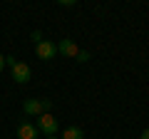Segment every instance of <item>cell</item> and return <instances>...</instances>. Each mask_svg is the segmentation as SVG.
<instances>
[{"label": "cell", "instance_id": "7c38bea8", "mask_svg": "<svg viewBox=\"0 0 149 139\" xmlns=\"http://www.w3.org/2000/svg\"><path fill=\"white\" fill-rule=\"evenodd\" d=\"M142 139H149V127H147V129L142 132Z\"/></svg>", "mask_w": 149, "mask_h": 139}, {"label": "cell", "instance_id": "7a4b0ae2", "mask_svg": "<svg viewBox=\"0 0 149 139\" xmlns=\"http://www.w3.org/2000/svg\"><path fill=\"white\" fill-rule=\"evenodd\" d=\"M35 52L40 60H52L55 55H57V45L50 42V40H40V42L35 45Z\"/></svg>", "mask_w": 149, "mask_h": 139}, {"label": "cell", "instance_id": "9c48e42d", "mask_svg": "<svg viewBox=\"0 0 149 139\" xmlns=\"http://www.w3.org/2000/svg\"><path fill=\"white\" fill-rule=\"evenodd\" d=\"M42 109H45V114L52 109V99H42Z\"/></svg>", "mask_w": 149, "mask_h": 139}, {"label": "cell", "instance_id": "30bf717a", "mask_svg": "<svg viewBox=\"0 0 149 139\" xmlns=\"http://www.w3.org/2000/svg\"><path fill=\"white\" fill-rule=\"evenodd\" d=\"M15 62H17V60L13 57V55H8V57H5V65H8V67H13V65H15Z\"/></svg>", "mask_w": 149, "mask_h": 139}, {"label": "cell", "instance_id": "52a82bcc", "mask_svg": "<svg viewBox=\"0 0 149 139\" xmlns=\"http://www.w3.org/2000/svg\"><path fill=\"white\" fill-rule=\"evenodd\" d=\"M62 139H85V132L80 127H67L62 134Z\"/></svg>", "mask_w": 149, "mask_h": 139}, {"label": "cell", "instance_id": "8fae6325", "mask_svg": "<svg viewBox=\"0 0 149 139\" xmlns=\"http://www.w3.org/2000/svg\"><path fill=\"white\" fill-rule=\"evenodd\" d=\"M3 70H5V57L0 55V72H3Z\"/></svg>", "mask_w": 149, "mask_h": 139}, {"label": "cell", "instance_id": "4fadbf2b", "mask_svg": "<svg viewBox=\"0 0 149 139\" xmlns=\"http://www.w3.org/2000/svg\"><path fill=\"white\" fill-rule=\"evenodd\" d=\"M45 139H57V137H45Z\"/></svg>", "mask_w": 149, "mask_h": 139}, {"label": "cell", "instance_id": "277c9868", "mask_svg": "<svg viewBox=\"0 0 149 139\" xmlns=\"http://www.w3.org/2000/svg\"><path fill=\"white\" fill-rule=\"evenodd\" d=\"M57 52H62L65 57H77L80 47H77L74 40H60V42H57Z\"/></svg>", "mask_w": 149, "mask_h": 139}, {"label": "cell", "instance_id": "8992f818", "mask_svg": "<svg viewBox=\"0 0 149 139\" xmlns=\"http://www.w3.org/2000/svg\"><path fill=\"white\" fill-rule=\"evenodd\" d=\"M17 137L20 139H37V129H35V124H20L17 127Z\"/></svg>", "mask_w": 149, "mask_h": 139}, {"label": "cell", "instance_id": "5b68a950", "mask_svg": "<svg viewBox=\"0 0 149 139\" xmlns=\"http://www.w3.org/2000/svg\"><path fill=\"white\" fill-rule=\"evenodd\" d=\"M22 109H25V114H32V117H40V114H45V109H42V99H25V102H22Z\"/></svg>", "mask_w": 149, "mask_h": 139}, {"label": "cell", "instance_id": "3957f363", "mask_svg": "<svg viewBox=\"0 0 149 139\" xmlns=\"http://www.w3.org/2000/svg\"><path fill=\"white\" fill-rule=\"evenodd\" d=\"M10 70H13V80H15L17 85H27V82H30V67H27L25 62H15Z\"/></svg>", "mask_w": 149, "mask_h": 139}, {"label": "cell", "instance_id": "ba28073f", "mask_svg": "<svg viewBox=\"0 0 149 139\" xmlns=\"http://www.w3.org/2000/svg\"><path fill=\"white\" fill-rule=\"evenodd\" d=\"M74 60H77V62H87V60H90V52H87V50H80Z\"/></svg>", "mask_w": 149, "mask_h": 139}, {"label": "cell", "instance_id": "6da1fadb", "mask_svg": "<svg viewBox=\"0 0 149 139\" xmlns=\"http://www.w3.org/2000/svg\"><path fill=\"white\" fill-rule=\"evenodd\" d=\"M35 129H37V132H42L45 137H55V134H57V129H60V124H57V119L47 112V114H40V117H37Z\"/></svg>", "mask_w": 149, "mask_h": 139}]
</instances>
